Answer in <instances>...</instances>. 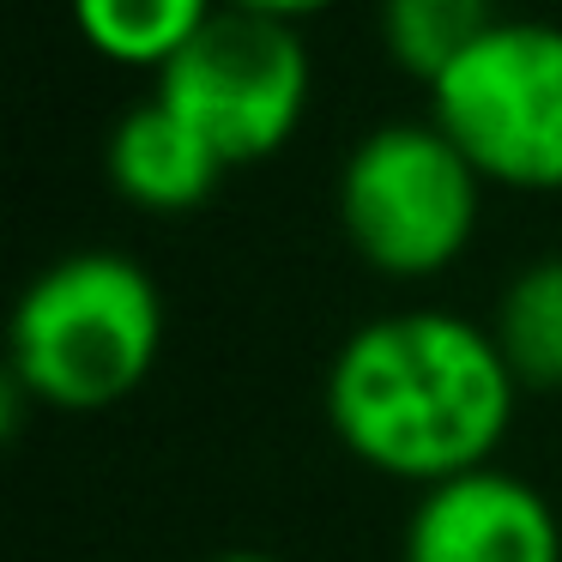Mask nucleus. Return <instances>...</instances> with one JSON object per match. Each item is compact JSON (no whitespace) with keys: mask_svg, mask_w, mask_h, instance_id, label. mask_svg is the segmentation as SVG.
<instances>
[{"mask_svg":"<svg viewBox=\"0 0 562 562\" xmlns=\"http://www.w3.org/2000/svg\"><path fill=\"white\" fill-rule=\"evenodd\" d=\"M514 381L496 333L453 308L375 315L327 363V424L351 460L400 484H448L490 465L514 424Z\"/></svg>","mask_w":562,"mask_h":562,"instance_id":"nucleus-1","label":"nucleus"},{"mask_svg":"<svg viewBox=\"0 0 562 562\" xmlns=\"http://www.w3.org/2000/svg\"><path fill=\"white\" fill-rule=\"evenodd\" d=\"M164 291L127 248H74L19 291L7 381L49 412H110L158 369Z\"/></svg>","mask_w":562,"mask_h":562,"instance_id":"nucleus-2","label":"nucleus"},{"mask_svg":"<svg viewBox=\"0 0 562 562\" xmlns=\"http://www.w3.org/2000/svg\"><path fill=\"white\" fill-rule=\"evenodd\" d=\"M333 212L369 272L417 284L472 248L484 218V176L436 122H387L345 151Z\"/></svg>","mask_w":562,"mask_h":562,"instance_id":"nucleus-3","label":"nucleus"},{"mask_svg":"<svg viewBox=\"0 0 562 562\" xmlns=\"http://www.w3.org/2000/svg\"><path fill=\"white\" fill-rule=\"evenodd\" d=\"M429 122L465 151L484 188L562 194V25L502 19L429 86Z\"/></svg>","mask_w":562,"mask_h":562,"instance_id":"nucleus-4","label":"nucleus"},{"mask_svg":"<svg viewBox=\"0 0 562 562\" xmlns=\"http://www.w3.org/2000/svg\"><path fill=\"white\" fill-rule=\"evenodd\" d=\"M308 91L315 67L303 31L236 7H218V19L151 79V98L194 127L224 170L267 164L291 146L308 115Z\"/></svg>","mask_w":562,"mask_h":562,"instance_id":"nucleus-5","label":"nucleus"},{"mask_svg":"<svg viewBox=\"0 0 562 562\" xmlns=\"http://www.w3.org/2000/svg\"><path fill=\"white\" fill-rule=\"evenodd\" d=\"M400 562H562V520L538 484L477 465L417 490Z\"/></svg>","mask_w":562,"mask_h":562,"instance_id":"nucleus-6","label":"nucleus"},{"mask_svg":"<svg viewBox=\"0 0 562 562\" xmlns=\"http://www.w3.org/2000/svg\"><path fill=\"white\" fill-rule=\"evenodd\" d=\"M103 164H110V188L122 200L146 212H194L212 200V188L224 182V164L194 127H182L158 98H139L122 110V122L110 127V146H103Z\"/></svg>","mask_w":562,"mask_h":562,"instance_id":"nucleus-7","label":"nucleus"},{"mask_svg":"<svg viewBox=\"0 0 562 562\" xmlns=\"http://www.w3.org/2000/svg\"><path fill=\"white\" fill-rule=\"evenodd\" d=\"M218 7L224 0H67L74 31L91 55L139 67L151 79L218 19Z\"/></svg>","mask_w":562,"mask_h":562,"instance_id":"nucleus-8","label":"nucleus"},{"mask_svg":"<svg viewBox=\"0 0 562 562\" xmlns=\"http://www.w3.org/2000/svg\"><path fill=\"white\" fill-rule=\"evenodd\" d=\"M502 357H508L514 381L538 393L562 387V255H538L502 284L496 315H490Z\"/></svg>","mask_w":562,"mask_h":562,"instance_id":"nucleus-9","label":"nucleus"},{"mask_svg":"<svg viewBox=\"0 0 562 562\" xmlns=\"http://www.w3.org/2000/svg\"><path fill=\"white\" fill-rule=\"evenodd\" d=\"M502 25L496 0H375L381 49L400 74L417 86H436L460 55H472L490 31Z\"/></svg>","mask_w":562,"mask_h":562,"instance_id":"nucleus-10","label":"nucleus"},{"mask_svg":"<svg viewBox=\"0 0 562 562\" xmlns=\"http://www.w3.org/2000/svg\"><path fill=\"white\" fill-rule=\"evenodd\" d=\"M224 7H236V13H260V19H284V25H296V19L321 13V7H333V0H224Z\"/></svg>","mask_w":562,"mask_h":562,"instance_id":"nucleus-11","label":"nucleus"},{"mask_svg":"<svg viewBox=\"0 0 562 562\" xmlns=\"http://www.w3.org/2000/svg\"><path fill=\"white\" fill-rule=\"evenodd\" d=\"M212 562H279L272 550H218Z\"/></svg>","mask_w":562,"mask_h":562,"instance_id":"nucleus-12","label":"nucleus"}]
</instances>
